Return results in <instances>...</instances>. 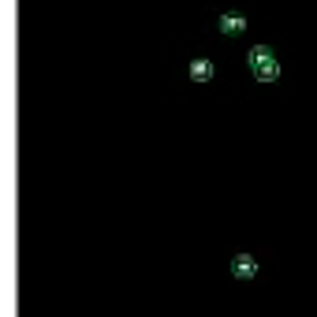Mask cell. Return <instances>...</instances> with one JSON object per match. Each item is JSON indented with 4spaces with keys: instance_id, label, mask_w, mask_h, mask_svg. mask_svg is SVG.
<instances>
[{
    "instance_id": "cell-3",
    "label": "cell",
    "mask_w": 317,
    "mask_h": 317,
    "mask_svg": "<svg viewBox=\"0 0 317 317\" xmlns=\"http://www.w3.org/2000/svg\"><path fill=\"white\" fill-rule=\"evenodd\" d=\"M220 30H224V34H243L246 30V19L243 15H220Z\"/></svg>"
},
{
    "instance_id": "cell-1",
    "label": "cell",
    "mask_w": 317,
    "mask_h": 317,
    "mask_svg": "<svg viewBox=\"0 0 317 317\" xmlns=\"http://www.w3.org/2000/svg\"><path fill=\"white\" fill-rule=\"evenodd\" d=\"M250 71L257 75V79H265V82H273L276 75H280V64H276V56L265 49V45H257V49H250Z\"/></svg>"
},
{
    "instance_id": "cell-4",
    "label": "cell",
    "mask_w": 317,
    "mask_h": 317,
    "mask_svg": "<svg viewBox=\"0 0 317 317\" xmlns=\"http://www.w3.org/2000/svg\"><path fill=\"white\" fill-rule=\"evenodd\" d=\"M190 79L209 82V79H213V64H209V60H194V64H190Z\"/></svg>"
},
{
    "instance_id": "cell-2",
    "label": "cell",
    "mask_w": 317,
    "mask_h": 317,
    "mask_svg": "<svg viewBox=\"0 0 317 317\" xmlns=\"http://www.w3.org/2000/svg\"><path fill=\"white\" fill-rule=\"evenodd\" d=\"M232 273L239 276V280H250V276H257V261L250 254H239L235 261H232Z\"/></svg>"
}]
</instances>
